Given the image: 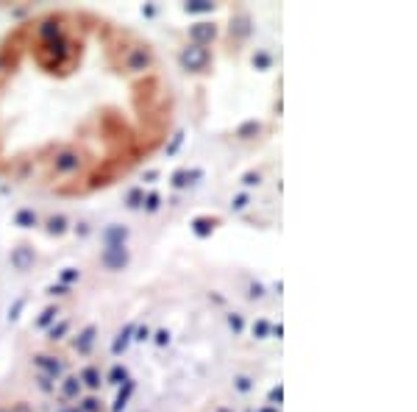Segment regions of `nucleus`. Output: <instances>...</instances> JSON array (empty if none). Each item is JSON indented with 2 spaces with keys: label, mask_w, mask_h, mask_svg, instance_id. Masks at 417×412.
Wrapping results in <instances>:
<instances>
[{
  "label": "nucleus",
  "mask_w": 417,
  "mask_h": 412,
  "mask_svg": "<svg viewBox=\"0 0 417 412\" xmlns=\"http://www.w3.org/2000/svg\"><path fill=\"white\" fill-rule=\"evenodd\" d=\"M270 337L281 340V337H284V326H281V323H273V326H270Z\"/></svg>",
  "instance_id": "nucleus-47"
},
{
  "label": "nucleus",
  "mask_w": 417,
  "mask_h": 412,
  "mask_svg": "<svg viewBox=\"0 0 417 412\" xmlns=\"http://www.w3.org/2000/svg\"><path fill=\"white\" fill-rule=\"evenodd\" d=\"M59 412H70V409H67V404H62V409H59Z\"/></svg>",
  "instance_id": "nucleus-53"
},
{
  "label": "nucleus",
  "mask_w": 417,
  "mask_h": 412,
  "mask_svg": "<svg viewBox=\"0 0 417 412\" xmlns=\"http://www.w3.org/2000/svg\"><path fill=\"white\" fill-rule=\"evenodd\" d=\"M78 409H81V412H103V401L89 393V395H81V398H78Z\"/></svg>",
  "instance_id": "nucleus-29"
},
{
  "label": "nucleus",
  "mask_w": 417,
  "mask_h": 412,
  "mask_svg": "<svg viewBox=\"0 0 417 412\" xmlns=\"http://www.w3.org/2000/svg\"><path fill=\"white\" fill-rule=\"evenodd\" d=\"M142 200H145V187H131L123 198V206L128 212H136V209H142Z\"/></svg>",
  "instance_id": "nucleus-22"
},
{
  "label": "nucleus",
  "mask_w": 417,
  "mask_h": 412,
  "mask_svg": "<svg viewBox=\"0 0 417 412\" xmlns=\"http://www.w3.org/2000/svg\"><path fill=\"white\" fill-rule=\"evenodd\" d=\"M184 15L189 17H200V15H215L218 12V3H212V0H189V3L181 6Z\"/></svg>",
  "instance_id": "nucleus-19"
},
{
  "label": "nucleus",
  "mask_w": 417,
  "mask_h": 412,
  "mask_svg": "<svg viewBox=\"0 0 417 412\" xmlns=\"http://www.w3.org/2000/svg\"><path fill=\"white\" fill-rule=\"evenodd\" d=\"M78 167H81V156H78V151H73V148L59 151V153H56V159H53V170H56V175H70V173H76Z\"/></svg>",
  "instance_id": "nucleus-7"
},
{
  "label": "nucleus",
  "mask_w": 417,
  "mask_h": 412,
  "mask_svg": "<svg viewBox=\"0 0 417 412\" xmlns=\"http://www.w3.org/2000/svg\"><path fill=\"white\" fill-rule=\"evenodd\" d=\"M70 229H73V223H70V218L62 215V212H56V215H51V218L45 221V232H48L51 237H64Z\"/></svg>",
  "instance_id": "nucleus-16"
},
{
  "label": "nucleus",
  "mask_w": 417,
  "mask_h": 412,
  "mask_svg": "<svg viewBox=\"0 0 417 412\" xmlns=\"http://www.w3.org/2000/svg\"><path fill=\"white\" fill-rule=\"evenodd\" d=\"M226 323H229V329L234 332V337H240V334L245 332V326H248L242 312H229V315H226Z\"/></svg>",
  "instance_id": "nucleus-31"
},
{
  "label": "nucleus",
  "mask_w": 417,
  "mask_h": 412,
  "mask_svg": "<svg viewBox=\"0 0 417 412\" xmlns=\"http://www.w3.org/2000/svg\"><path fill=\"white\" fill-rule=\"evenodd\" d=\"M59 393H62L64 401H78L84 395V384H81L78 373H64L59 379Z\"/></svg>",
  "instance_id": "nucleus-11"
},
{
  "label": "nucleus",
  "mask_w": 417,
  "mask_h": 412,
  "mask_svg": "<svg viewBox=\"0 0 417 412\" xmlns=\"http://www.w3.org/2000/svg\"><path fill=\"white\" fill-rule=\"evenodd\" d=\"M59 315H62V307L59 304H48L42 312H39V318L34 320V329H39V332H48L56 320H59Z\"/></svg>",
  "instance_id": "nucleus-18"
},
{
  "label": "nucleus",
  "mask_w": 417,
  "mask_h": 412,
  "mask_svg": "<svg viewBox=\"0 0 417 412\" xmlns=\"http://www.w3.org/2000/svg\"><path fill=\"white\" fill-rule=\"evenodd\" d=\"M134 390H136V381H134V379L123 381V384H120V390H117V398H114V404H112V412H125V406H128V401H131Z\"/></svg>",
  "instance_id": "nucleus-20"
},
{
  "label": "nucleus",
  "mask_w": 417,
  "mask_h": 412,
  "mask_svg": "<svg viewBox=\"0 0 417 412\" xmlns=\"http://www.w3.org/2000/svg\"><path fill=\"white\" fill-rule=\"evenodd\" d=\"M156 12H159V9H156L153 3H148V6H142V17H156Z\"/></svg>",
  "instance_id": "nucleus-48"
},
{
  "label": "nucleus",
  "mask_w": 417,
  "mask_h": 412,
  "mask_svg": "<svg viewBox=\"0 0 417 412\" xmlns=\"http://www.w3.org/2000/svg\"><path fill=\"white\" fill-rule=\"evenodd\" d=\"M170 337H172V334H170V329H159V332H153V337H150V340L156 343V348H167V345H170Z\"/></svg>",
  "instance_id": "nucleus-41"
},
{
  "label": "nucleus",
  "mask_w": 417,
  "mask_h": 412,
  "mask_svg": "<svg viewBox=\"0 0 417 412\" xmlns=\"http://www.w3.org/2000/svg\"><path fill=\"white\" fill-rule=\"evenodd\" d=\"M128 262H131L128 246H103V251H100V265H103L106 271L120 273V271L128 268Z\"/></svg>",
  "instance_id": "nucleus-2"
},
{
  "label": "nucleus",
  "mask_w": 417,
  "mask_h": 412,
  "mask_svg": "<svg viewBox=\"0 0 417 412\" xmlns=\"http://www.w3.org/2000/svg\"><path fill=\"white\" fill-rule=\"evenodd\" d=\"M67 409H70V412H81V409H78V406H73V404H67Z\"/></svg>",
  "instance_id": "nucleus-52"
},
{
  "label": "nucleus",
  "mask_w": 417,
  "mask_h": 412,
  "mask_svg": "<svg viewBox=\"0 0 417 412\" xmlns=\"http://www.w3.org/2000/svg\"><path fill=\"white\" fill-rule=\"evenodd\" d=\"M251 203H254V195L242 189V192H237V195L231 198V203H229V206H231V212H245Z\"/></svg>",
  "instance_id": "nucleus-30"
},
{
  "label": "nucleus",
  "mask_w": 417,
  "mask_h": 412,
  "mask_svg": "<svg viewBox=\"0 0 417 412\" xmlns=\"http://www.w3.org/2000/svg\"><path fill=\"white\" fill-rule=\"evenodd\" d=\"M240 184L245 187V192L254 189V187H259V184H262V173H259V170H248V173L240 175Z\"/></svg>",
  "instance_id": "nucleus-35"
},
{
  "label": "nucleus",
  "mask_w": 417,
  "mask_h": 412,
  "mask_svg": "<svg viewBox=\"0 0 417 412\" xmlns=\"http://www.w3.org/2000/svg\"><path fill=\"white\" fill-rule=\"evenodd\" d=\"M170 187H172L175 192H181V189H186V187H189V181H186V167L172 170V175H170Z\"/></svg>",
  "instance_id": "nucleus-33"
},
{
  "label": "nucleus",
  "mask_w": 417,
  "mask_h": 412,
  "mask_svg": "<svg viewBox=\"0 0 417 412\" xmlns=\"http://www.w3.org/2000/svg\"><path fill=\"white\" fill-rule=\"evenodd\" d=\"M98 323H87L76 337H73V351H78L81 357H87V354H92V348H95V340H98Z\"/></svg>",
  "instance_id": "nucleus-8"
},
{
  "label": "nucleus",
  "mask_w": 417,
  "mask_h": 412,
  "mask_svg": "<svg viewBox=\"0 0 417 412\" xmlns=\"http://www.w3.org/2000/svg\"><path fill=\"white\" fill-rule=\"evenodd\" d=\"M265 295H267V290H265L262 282H251V284H248V298H251V301H262Z\"/></svg>",
  "instance_id": "nucleus-40"
},
{
  "label": "nucleus",
  "mask_w": 417,
  "mask_h": 412,
  "mask_svg": "<svg viewBox=\"0 0 417 412\" xmlns=\"http://www.w3.org/2000/svg\"><path fill=\"white\" fill-rule=\"evenodd\" d=\"M0 412H9V406H0Z\"/></svg>",
  "instance_id": "nucleus-54"
},
{
  "label": "nucleus",
  "mask_w": 417,
  "mask_h": 412,
  "mask_svg": "<svg viewBox=\"0 0 417 412\" xmlns=\"http://www.w3.org/2000/svg\"><path fill=\"white\" fill-rule=\"evenodd\" d=\"M70 329H73V323L64 318V320H59V323H53V326L48 329V340H51V343H59V340H64V337L70 334Z\"/></svg>",
  "instance_id": "nucleus-27"
},
{
  "label": "nucleus",
  "mask_w": 417,
  "mask_h": 412,
  "mask_svg": "<svg viewBox=\"0 0 417 412\" xmlns=\"http://www.w3.org/2000/svg\"><path fill=\"white\" fill-rule=\"evenodd\" d=\"M184 139H186V131H184V128H178V131H175V134L170 137V142L164 145V156H167V159H172V156H175V153L181 151Z\"/></svg>",
  "instance_id": "nucleus-28"
},
{
  "label": "nucleus",
  "mask_w": 417,
  "mask_h": 412,
  "mask_svg": "<svg viewBox=\"0 0 417 412\" xmlns=\"http://www.w3.org/2000/svg\"><path fill=\"white\" fill-rule=\"evenodd\" d=\"M231 387H234V393H240V395H248V393H254L256 381H254V376H248V373H234V379H231Z\"/></svg>",
  "instance_id": "nucleus-23"
},
{
  "label": "nucleus",
  "mask_w": 417,
  "mask_h": 412,
  "mask_svg": "<svg viewBox=\"0 0 417 412\" xmlns=\"http://www.w3.org/2000/svg\"><path fill=\"white\" fill-rule=\"evenodd\" d=\"M26 304H28V295H17V298H15V304L9 307V323L20 320V315H23V309H26Z\"/></svg>",
  "instance_id": "nucleus-36"
},
{
  "label": "nucleus",
  "mask_w": 417,
  "mask_h": 412,
  "mask_svg": "<svg viewBox=\"0 0 417 412\" xmlns=\"http://www.w3.org/2000/svg\"><path fill=\"white\" fill-rule=\"evenodd\" d=\"M31 362L39 368V373H45V376H51L53 381H59L62 376H64V362L59 359V357H53V354H34L31 357Z\"/></svg>",
  "instance_id": "nucleus-5"
},
{
  "label": "nucleus",
  "mask_w": 417,
  "mask_h": 412,
  "mask_svg": "<svg viewBox=\"0 0 417 412\" xmlns=\"http://www.w3.org/2000/svg\"><path fill=\"white\" fill-rule=\"evenodd\" d=\"M128 379H131V376H128V368H125L123 362H114V365H112V370L106 373V381H109V384H114V387H120V384H123V381H128Z\"/></svg>",
  "instance_id": "nucleus-25"
},
{
  "label": "nucleus",
  "mask_w": 417,
  "mask_h": 412,
  "mask_svg": "<svg viewBox=\"0 0 417 412\" xmlns=\"http://www.w3.org/2000/svg\"><path fill=\"white\" fill-rule=\"evenodd\" d=\"M150 337H153V329H150V326H136V329H134V340H136V343H148Z\"/></svg>",
  "instance_id": "nucleus-42"
},
{
  "label": "nucleus",
  "mask_w": 417,
  "mask_h": 412,
  "mask_svg": "<svg viewBox=\"0 0 417 412\" xmlns=\"http://www.w3.org/2000/svg\"><path fill=\"white\" fill-rule=\"evenodd\" d=\"M208 301H215V304H220V307L226 304V298H223L220 293H208Z\"/></svg>",
  "instance_id": "nucleus-50"
},
{
  "label": "nucleus",
  "mask_w": 417,
  "mask_h": 412,
  "mask_svg": "<svg viewBox=\"0 0 417 412\" xmlns=\"http://www.w3.org/2000/svg\"><path fill=\"white\" fill-rule=\"evenodd\" d=\"M189 45H203V48H208L215 40H218V34H220V28L215 26V23H208V20H200V23H195V26H189Z\"/></svg>",
  "instance_id": "nucleus-4"
},
{
  "label": "nucleus",
  "mask_w": 417,
  "mask_h": 412,
  "mask_svg": "<svg viewBox=\"0 0 417 412\" xmlns=\"http://www.w3.org/2000/svg\"><path fill=\"white\" fill-rule=\"evenodd\" d=\"M229 34H231V40L245 42V40L254 34V20H251V15H248V12H237V15H231Z\"/></svg>",
  "instance_id": "nucleus-9"
},
{
  "label": "nucleus",
  "mask_w": 417,
  "mask_h": 412,
  "mask_svg": "<svg viewBox=\"0 0 417 412\" xmlns=\"http://www.w3.org/2000/svg\"><path fill=\"white\" fill-rule=\"evenodd\" d=\"M220 226V218H215V215H197V218H192V223H189V229H192V234L197 237V240H208L215 234V229Z\"/></svg>",
  "instance_id": "nucleus-10"
},
{
  "label": "nucleus",
  "mask_w": 417,
  "mask_h": 412,
  "mask_svg": "<svg viewBox=\"0 0 417 412\" xmlns=\"http://www.w3.org/2000/svg\"><path fill=\"white\" fill-rule=\"evenodd\" d=\"M215 412H234V409H231V406H226V404H220V406H218Z\"/></svg>",
  "instance_id": "nucleus-51"
},
{
  "label": "nucleus",
  "mask_w": 417,
  "mask_h": 412,
  "mask_svg": "<svg viewBox=\"0 0 417 412\" xmlns=\"http://www.w3.org/2000/svg\"><path fill=\"white\" fill-rule=\"evenodd\" d=\"M128 234H131L128 226H123V223H109V226L100 232V243H103V246H125Z\"/></svg>",
  "instance_id": "nucleus-12"
},
{
  "label": "nucleus",
  "mask_w": 417,
  "mask_h": 412,
  "mask_svg": "<svg viewBox=\"0 0 417 412\" xmlns=\"http://www.w3.org/2000/svg\"><path fill=\"white\" fill-rule=\"evenodd\" d=\"M248 412H281V406H270V404H265V406H259V409H248Z\"/></svg>",
  "instance_id": "nucleus-49"
},
{
  "label": "nucleus",
  "mask_w": 417,
  "mask_h": 412,
  "mask_svg": "<svg viewBox=\"0 0 417 412\" xmlns=\"http://www.w3.org/2000/svg\"><path fill=\"white\" fill-rule=\"evenodd\" d=\"M150 67H153V53H150V48H145V45L134 48V51L125 56V70H128V73H145V70H150Z\"/></svg>",
  "instance_id": "nucleus-6"
},
{
  "label": "nucleus",
  "mask_w": 417,
  "mask_h": 412,
  "mask_svg": "<svg viewBox=\"0 0 417 412\" xmlns=\"http://www.w3.org/2000/svg\"><path fill=\"white\" fill-rule=\"evenodd\" d=\"M203 175H206L203 167H186V181H189V184H197Z\"/></svg>",
  "instance_id": "nucleus-43"
},
{
  "label": "nucleus",
  "mask_w": 417,
  "mask_h": 412,
  "mask_svg": "<svg viewBox=\"0 0 417 412\" xmlns=\"http://www.w3.org/2000/svg\"><path fill=\"white\" fill-rule=\"evenodd\" d=\"M34 381H37L39 393H45V395H53V393H56V381H53L51 376H45V373H37V376H34Z\"/></svg>",
  "instance_id": "nucleus-37"
},
{
  "label": "nucleus",
  "mask_w": 417,
  "mask_h": 412,
  "mask_svg": "<svg viewBox=\"0 0 417 412\" xmlns=\"http://www.w3.org/2000/svg\"><path fill=\"white\" fill-rule=\"evenodd\" d=\"M70 293H73V287H64V284H48L45 287V295H51V298H64Z\"/></svg>",
  "instance_id": "nucleus-39"
},
{
  "label": "nucleus",
  "mask_w": 417,
  "mask_h": 412,
  "mask_svg": "<svg viewBox=\"0 0 417 412\" xmlns=\"http://www.w3.org/2000/svg\"><path fill=\"white\" fill-rule=\"evenodd\" d=\"M9 412H34V406H31L28 401H17V404L9 406Z\"/></svg>",
  "instance_id": "nucleus-46"
},
{
  "label": "nucleus",
  "mask_w": 417,
  "mask_h": 412,
  "mask_svg": "<svg viewBox=\"0 0 417 412\" xmlns=\"http://www.w3.org/2000/svg\"><path fill=\"white\" fill-rule=\"evenodd\" d=\"M281 401H284V384L278 381V384H273V387L267 390V404H270V406H281Z\"/></svg>",
  "instance_id": "nucleus-38"
},
{
  "label": "nucleus",
  "mask_w": 417,
  "mask_h": 412,
  "mask_svg": "<svg viewBox=\"0 0 417 412\" xmlns=\"http://www.w3.org/2000/svg\"><path fill=\"white\" fill-rule=\"evenodd\" d=\"M270 320L267 318H259V320H254V326H251V334L256 337V340H267L270 337Z\"/></svg>",
  "instance_id": "nucleus-32"
},
{
  "label": "nucleus",
  "mask_w": 417,
  "mask_h": 412,
  "mask_svg": "<svg viewBox=\"0 0 417 412\" xmlns=\"http://www.w3.org/2000/svg\"><path fill=\"white\" fill-rule=\"evenodd\" d=\"M159 175H161V170H159V167H150V170H145V173H142V181H145V184H156V181H159Z\"/></svg>",
  "instance_id": "nucleus-45"
},
{
  "label": "nucleus",
  "mask_w": 417,
  "mask_h": 412,
  "mask_svg": "<svg viewBox=\"0 0 417 412\" xmlns=\"http://www.w3.org/2000/svg\"><path fill=\"white\" fill-rule=\"evenodd\" d=\"M134 329H136V323H125V326L114 334V340H112V357H120V354L128 351V345H131V340H134Z\"/></svg>",
  "instance_id": "nucleus-14"
},
{
  "label": "nucleus",
  "mask_w": 417,
  "mask_h": 412,
  "mask_svg": "<svg viewBox=\"0 0 417 412\" xmlns=\"http://www.w3.org/2000/svg\"><path fill=\"white\" fill-rule=\"evenodd\" d=\"M9 265H12L17 273H28V271H34V265H37V251H34V246H31V243H20V246H15V248H12V254H9Z\"/></svg>",
  "instance_id": "nucleus-3"
},
{
  "label": "nucleus",
  "mask_w": 417,
  "mask_h": 412,
  "mask_svg": "<svg viewBox=\"0 0 417 412\" xmlns=\"http://www.w3.org/2000/svg\"><path fill=\"white\" fill-rule=\"evenodd\" d=\"M273 62H276V56H273L267 48H256V51H254V56H251V67H254L256 73H267V70H273Z\"/></svg>",
  "instance_id": "nucleus-21"
},
{
  "label": "nucleus",
  "mask_w": 417,
  "mask_h": 412,
  "mask_svg": "<svg viewBox=\"0 0 417 412\" xmlns=\"http://www.w3.org/2000/svg\"><path fill=\"white\" fill-rule=\"evenodd\" d=\"M78 379H81V384L95 395L98 390H100V384H103V373H100V365H87V368H81V373H78Z\"/></svg>",
  "instance_id": "nucleus-15"
},
{
  "label": "nucleus",
  "mask_w": 417,
  "mask_h": 412,
  "mask_svg": "<svg viewBox=\"0 0 417 412\" xmlns=\"http://www.w3.org/2000/svg\"><path fill=\"white\" fill-rule=\"evenodd\" d=\"M70 232H76V234H78V237L84 240V237H89V234H92V226H89L87 221H81V223H76V226H73Z\"/></svg>",
  "instance_id": "nucleus-44"
},
{
  "label": "nucleus",
  "mask_w": 417,
  "mask_h": 412,
  "mask_svg": "<svg viewBox=\"0 0 417 412\" xmlns=\"http://www.w3.org/2000/svg\"><path fill=\"white\" fill-rule=\"evenodd\" d=\"M76 282H81V271H78V268H64V271H59V284L73 287Z\"/></svg>",
  "instance_id": "nucleus-34"
},
{
  "label": "nucleus",
  "mask_w": 417,
  "mask_h": 412,
  "mask_svg": "<svg viewBox=\"0 0 417 412\" xmlns=\"http://www.w3.org/2000/svg\"><path fill=\"white\" fill-rule=\"evenodd\" d=\"M262 131H265V123H262V120H256V117H251V120H245V123H240V126H237L234 137H237V139H242V142H248V139H256Z\"/></svg>",
  "instance_id": "nucleus-17"
},
{
  "label": "nucleus",
  "mask_w": 417,
  "mask_h": 412,
  "mask_svg": "<svg viewBox=\"0 0 417 412\" xmlns=\"http://www.w3.org/2000/svg\"><path fill=\"white\" fill-rule=\"evenodd\" d=\"M12 223L17 229H37L39 226V212L34 209V206H20V209L12 215Z\"/></svg>",
  "instance_id": "nucleus-13"
},
{
  "label": "nucleus",
  "mask_w": 417,
  "mask_h": 412,
  "mask_svg": "<svg viewBox=\"0 0 417 412\" xmlns=\"http://www.w3.org/2000/svg\"><path fill=\"white\" fill-rule=\"evenodd\" d=\"M178 65L186 73H206L208 65H212V51L203 48V45H186L178 53Z\"/></svg>",
  "instance_id": "nucleus-1"
},
{
  "label": "nucleus",
  "mask_w": 417,
  "mask_h": 412,
  "mask_svg": "<svg viewBox=\"0 0 417 412\" xmlns=\"http://www.w3.org/2000/svg\"><path fill=\"white\" fill-rule=\"evenodd\" d=\"M39 37L45 40V42H51V40H59L62 37V26H59V20H45L42 26H39Z\"/></svg>",
  "instance_id": "nucleus-26"
},
{
  "label": "nucleus",
  "mask_w": 417,
  "mask_h": 412,
  "mask_svg": "<svg viewBox=\"0 0 417 412\" xmlns=\"http://www.w3.org/2000/svg\"><path fill=\"white\" fill-rule=\"evenodd\" d=\"M159 209H161V192H159V189H150V192H145L142 212H145V215H156Z\"/></svg>",
  "instance_id": "nucleus-24"
}]
</instances>
